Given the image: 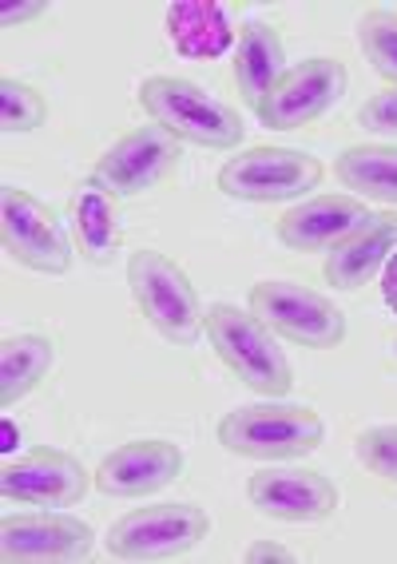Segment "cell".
Returning <instances> with one entry per match:
<instances>
[{"mask_svg": "<svg viewBox=\"0 0 397 564\" xmlns=\"http://www.w3.org/2000/svg\"><path fill=\"white\" fill-rule=\"evenodd\" d=\"M88 469L64 449H29V454L12 457L0 474V494L21 505H41V509H64V505H80L88 494Z\"/></svg>", "mask_w": 397, "mask_h": 564, "instance_id": "obj_12", "label": "cell"}, {"mask_svg": "<svg viewBox=\"0 0 397 564\" xmlns=\"http://www.w3.org/2000/svg\"><path fill=\"white\" fill-rule=\"evenodd\" d=\"M92 524H84L80 517L56 513V509L0 521V556L9 564L84 561V556H92Z\"/></svg>", "mask_w": 397, "mask_h": 564, "instance_id": "obj_11", "label": "cell"}, {"mask_svg": "<svg viewBox=\"0 0 397 564\" xmlns=\"http://www.w3.org/2000/svg\"><path fill=\"white\" fill-rule=\"evenodd\" d=\"M354 454L370 474L397 485V425H370V430H362L354 442Z\"/></svg>", "mask_w": 397, "mask_h": 564, "instance_id": "obj_24", "label": "cell"}, {"mask_svg": "<svg viewBox=\"0 0 397 564\" xmlns=\"http://www.w3.org/2000/svg\"><path fill=\"white\" fill-rule=\"evenodd\" d=\"M184 449L164 437L128 442L96 465V489L103 497H152L184 477Z\"/></svg>", "mask_w": 397, "mask_h": 564, "instance_id": "obj_14", "label": "cell"}, {"mask_svg": "<svg viewBox=\"0 0 397 564\" xmlns=\"http://www.w3.org/2000/svg\"><path fill=\"white\" fill-rule=\"evenodd\" d=\"M140 104L152 123L172 131L179 143L214 148V152H231L243 143L239 111L184 76H147L140 84Z\"/></svg>", "mask_w": 397, "mask_h": 564, "instance_id": "obj_3", "label": "cell"}, {"mask_svg": "<svg viewBox=\"0 0 397 564\" xmlns=\"http://www.w3.org/2000/svg\"><path fill=\"white\" fill-rule=\"evenodd\" d=\"M357 44L366 52V61L374 64L377 76H386L397 88V12L374 9L357 24Z\"/></svg>", "mask_w": 397, "mask_h": 564, "instance_id": "obj_23", "label": "cell"}, {"mask_svg": "<svg viewBox=\"0 0 397 564\" xmlns=\"http://www.w3.org/2000/svg\"><path fill=\"white\" fill-rule=\"evenodd\" d=\"M214 437L234 457H251V462H295V457L315 454L318 445L327 442V422L310 405L258 402L223 413Z\"/></svg>", "mask_w": 397, "mask_h": 564, "instance_id": "obj_1", "label": "cell"}, {"mask_svg": "<svg viewBox=\"0 0 397 564\" xmlns=\"http://www.w3.org/2000/svg\"><path fill=\"white\" fill-rule=\"evenodd\" d=\"M71 235L92 267H108L120 251V207L115 195L96 180H84L71 195Z\"/></svg>", "mask_w": 397, "mask_h": 564, "instance_id": "obj_19", "label": "cell"}, {"mask_svg": "<svg viewBox=\"0 0 397 564\" xmlns=\"http://www.w3.org/2000/svg\"><path fill=\"white\" fill-rule=\"evenodd\" d=\"M394 354H397V343H394Z\"/></svg>", "mask_w": 397, "mask_h": 564, "instance_id": "obj_29", "label": "cell"}, {"mask_svg": "<svg viewBox=\"0 0 397 564\" xmlns=\"http://www.w3.org/2000/svg\"><path fill=\"white\" fill-rule=\"evenodd\" d=\"M179 163V140L159 123H143L128 131L96 160L92 180L103 183L115 199H135L152 192L155 183H164Z\"/></svg>", "mask_w": 397, "mask_h": 564, "instance_id": "obj_10", "label": "cell"}, {"mask_svg": "<svg viewBox=\"0 0 397 564\" xmlns=\"http://www.w3.org/2000/svg\"><path fill=\"white\" fill-rule=\"evenodd\" d=\"M48 120V100L41 91L24 80H12L4 76L0 80V131L4 135H24V131H36Z\"/></svg>", "mask_w": 397, "mask_h": 564, "instance_id": "obj_22", "label": "cell"}, {"mask_svg": "<svg viewBox=\"0 0 397 564\" xmlns=\"http://www.w3.org/2000/svg\"><path fill=\"white\" fill-rule=\"evenodd\" d=\"M0 239L12 259L36 274H68L71 242L48 203H41L24 187L0 192Z\"/></svg>", "mask_w": 397, "mask_h": 564, "instance_id": "obj_8", "label": "cell"}, {"mask_svg": "<svg viewBox=\"0 0 397 564\" xmlns=\"http://www.w3.org/2000/svg\"><path fill=\"white\" fill-rule=\"evenodd\" d=\"M251 311L266 326L306 350H334L346 343V314L327 294L290 279H263L251 286Z\"/></svg>", "mask_w": 397, "mask_h": 564, "instance_id": "obj_6", "label": "cell"}, {"mask_svg": "<svg viewBox=\"0 0 397 564\" xmlns=\"http://www.w3.org/2000/svg\"><path fill=\"white\" fill-rule=\"evenodd\" d=\"M350 88V72L334 56H310V61L286 68L283 80L258 104V120L271 131H298L327 116Z\"/></svg>", "mask_w": 397, "mask_h": 564, "instance_id": "obj_9", "label": "cell"}, {"mask_svg": "<svg viewBox=\"0 0 397 564\" xmlns=\"http://www.w3.org/2000/svg\"><path fill=\"white\" fill-rule=\"evenodd\" d=\"M397 254V212H382L350 235L346 242H338L327 254V282L334 291H362L366 282L377 279V271H386V262Z\"/></svg>", "mask_w": 397, "mask_h": 564, "instance_id": "obj_16", "label": "cell"}, {"mask_svg": "<svg viewBox=\"0 0 397 564\" xmlns=\"http://www.w3.org/2000/svg\"><path fill=\"white\" fill-rule=\"evenodd\" d=\"M370 219L374 212L357 195H315L278 219V242L302 254L334 251L338 242L357 235Z\"/></svg>", "mask_w": 397, "mask_h": 564, "instance_id": "obj_15", "label": "cell"}, {"mask_svg": "<svg viewBox=\"0 0 397 564\" xmlns=\"http://www.w3.org/2000/svg\"><path fill=\"white\" fill-rule=\"evenodd\" d=\"M322 175H327V167H322L318 155L298 152V148H266V143H258V148H246V152L231 155L219 167L214 183L231 199L286 203L315 192L318 183H322Z\"/></svg>", "mask_w": 397, "mask_h": 564, "instance_id": "obj_5", "label": "cell"}, {"mask_svg": "<svg viewBox=\"0 0 397 564\" xmlns=\"http://www.w3.org/2000/svg\"><path fill=\"white\" fill-rule=\"evenodd\" d=\"M167 41L187 61H219L234 44L231 12L214 0H175L167 9Z\"/></svg>", "mask_w": 397, "mask_h": 564, "instance_id": "obj_17", "label": "cell"}, {"mask_svg": "<svg viewBox=\"0 0 397 564\" xmlns=\"http://www.w3.org/2000/svg\"><path fill=\"white\" fill-rule=\"evenodd\" d=\"M357 123H362L366 131H374V135L397 140V88H386V91H377V96H370V100L357 108Z\"/></svg>", "mask_w": 397, "mask_h": 564, "instance_id": "obj_25", "label": "cell"}, {"mask_svg": "<svg viewBox=\"0 0 397 564\" xmlns=\"http://www.w3.org/2000/svg\"><path fill=\"white\" fill-rule=\"evenodd\" d=\"M231 72H234V84H239V96L258 111V104H263L266 96H271V88L286 76V44L275 24L251 21L239 32V48H234Z\"/></svg>", "mask_w": 397, "mask_h": 564, "instance_id": "obj_18", "label": "cell"}, {"mask_svg": "<svg viewBox=\"0 0 397 564\" xmlns=\"http://www.w3.org/2000/svg\"><path fill=\"white\" fill-rule=\"evenodd\" d=\"M203 330L211 338L214 354L243 386H251L263 398H286L295 386V370L286 362L283 346L275 343V330L255 311H243L234 303L207 306Z\"/></svg>", "mask_w": 397, "mask_h": 564, "instance_id": "obj_2", "label": "cell"}, {"mask_svg": "<svg viewBox=\"0 0 397 564\" xmlns=\"http://www.w3.org/2000/svg\"><path fill=\"white\" fill-rule=\"evenodd\" d=\"M52 366H56V343L48 334H12V338H4V346H0V405L12 410L24 393H32L48 378Z\"/></svg>", "mask_w": 397, "mask_h": 564, "instance_id": "obj_20", "label": "cell"}, {"mask_svg": "<svg viewBox=\"0 0 397 564\" xmlns=\"http://www.w3.org/2000/svg\"><path fill=\"white\" fill-rule=\"evenodd\" d=\"M246 561H251V564H263V561L290 564V561H295V553H290L286 544H278V541H258V544H251V549H246Z\"/></svg>", "mask_w": 397, "mask_h": 564, "instance_id": "obj_26", "label": "cell"}, {"mask_svg": "<svg viewBox=\"0 0 397 564\" xmlns=\"http://www.w3.org/2000/svg\"><path fill=\"white\" fill-rule=\"evenodd\" d=\"M334 175L357 199L397 203V143H362L338 155Z\"/></svg>", "mask_w": 397, "mask_h": 564, "instance_id": "obj_21", "label": "cell"}, {"mask_svg": "<svg viewBox=\"0 0 397 564\" xmlns=\"http://www.w3.org/2000/svg\"><path fill=\"white\" fill-rule=\"evenodd\" d=\"M211 533V517L199 505H143L108 529L103 544L115 561H164L184 556Z\"/></svg>", "mask_w": 397, "mask_h": 564, "instance_id": "obj_7", "label": "cell"}, {"mask_svg": "<svg viewBox=\"0 0 397 564\" xmlns=\"http://www.w3.org/2000/svg\"><path fill=\"white\" fill-rule=\"evenodd\" d=\"M128 286L140 314L175 346H195L203 334V303L195 294L191 279L164 251H132L128 259Z\"/></svg>", "mask_w": 397, "mask_h": 564, "instance_id": "obj_4", "label": "cell"}, {"mask_svg": "<svg viewBox=\"0 0 397 564\" xmlns=\"http://www.w3.org/2000/svg\"><path fill=\"white\" fill-rule=\"evenodd\" d=\"M382 299H386V306L397 314V254L386 262V271H382Z\"/></svg>", "mask_w": 397, "mask_h": 564, "instance_id": "obj_28", "label": "cell"}, {"mask_svg": "<svg viewBox=\"0 0 397 564\" xmlns=\"http://www.w3.org/2000/svg\"><path fill=\"white\" fill-rule=\"evenodd\" d=\"M246 501L271 521L310 524L327 521L338 509V485L315 469H263L246 481Z\"/></svg>", "mask_w": 397, "mask_h": 564, "instance_id": "obj_13", "label": "cell"}, {"mask_svg": "<svg viewBox=\"0 0 397 564\" xmlns=\"http://www.w3.org/2000/svg\"><path fill=\"white\" fill-rule=\"evenodd\" d=\"M41 12H48V4H44V0H29V4H12V9H4L0 21L12 29V24H24V21H32V17H41Z\"/></svg>", "mask_w": 397, "mask_h": 564, "instance_id": "obj_27", "label": "cell"}]
</instances>
